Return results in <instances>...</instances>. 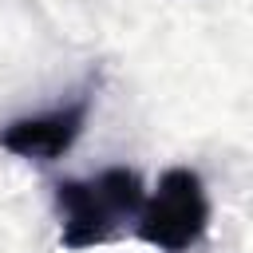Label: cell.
Masks as SVG:
<instances>
[{
	"mask_svg": "<svg viewBox=\"0 0 253 253\" xmlns=\"http://www.w3.org/2000/svg\"><path fill=\"white\" fill-rule=\"evenodd\" d=\"M146 202V186L130 166H107L87 178H63L55 186L59 245L79 253L126 233Z\"/></svg>",
	"mask_w": 253,
	"mask_h": 253,
	"instance_id": "1",
	"label": "cell"
},
{
	"mask_svg": "<svg viewBox=\"0 0 253 253\" xmlns=\"http://www.w3.org/2000/svg\"><path fill=\"white\" fill-rule=\"evenodd\" d=\"M210 229V194L198 170L170 166L146 194L130 233L158 253H186Z\"/></svg>",
	"mask_w": 253,
	"mask_h": 253,
	"instance_id": "2",
	"label": "cell"
},
{
	"mask_svg": "<svg viewBox=\"0 0 253 253\" xmlns=\"http://www.w3.org/2000/svg\"><path fill=\"white\" fill-rule=\"evenodd\" d=\"M91 87H83L79 95L47 107V111H36V115H20L12 123L0 126V150L16 154V158H28V162H55L63 158L75 138L83 134L87 119H91Z\"/></svg>",
	"mask_w": 253,
	"mask_h": 253,
	"instance_id": "3",
	"label": "cell"
}]
</instances>
